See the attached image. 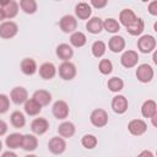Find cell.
Returning a JSON list of instances; mask_svg holds the SVG:
<instances>
[{"label":"cell","instance_id":"obj_1","mask_svg":"<svg viewBox=\"0 0 157 157\" xmlns=\"http://www.w3.org/2000/svg\"><path fill=\"white\" fill-rule=\"evenodd\" d=\"M156 45H157L156 38L151 34H144L137 39V49L144 54L152 53L156 49Z\"/></svg>","mask_w":157,"mask_h":157},{"label":"cell","instance_id":"obj_7","mask_svg":"<svg viewBox=\"0 0 157 157\" xmlns=\"http://www.w3.org/2000/svg\"><path fill=\"white\" fill-rule=\"evenodd\" d=\"M28 99V92L25 87L22 86H16L11 90L10 92V101L17 105L20 104H25L26 101Z\"/></svg>","mask_w":157,"mask_h":157},{"label":"cell","instance_id":"obj_38","mask_svg":"<svg viewBox=\"0 0 157 157\" xmlns=\"http://www.w3.org/2000/svg\"><path fill=\"white\" fill-rule=\"evenodd\" d=\"M107 4H108L107 0H91V2H90L91 7L93 6L94 9H103L107 6Z\"/></svg>","mask_w":157,"mask_h":157},{"label":"cell","instance_id":"obj_29","mask_svg":"<svg viewBox=\"0 0 157 157\" xmlns=\"http://www.w3.org/2000/svg\"><path fill=\"white\" fill-rule=\"evenodd\" d=\"M10 123L13 128L16 129H21L26 125V118H25V114L20 110H15L11 113L10 115Z\"/></svg>","mask_w":157,"mask_h":157},{"label":"cell","instance_id":"obj_40","mask_svg":"<svg viewBox=\"0 0 157 157\" xmlns=\"http://www.w3.org/2000/svg\"><path fill=\"white\" fill-rule=\"evenodd\" d=\"M7 129H9V126H7L6 121H4L2 119H0V136H4L7 132Z\"/></svg>","mask_w":157,"mask_h":157},{"label":"cell","instance_id":"obj_35","mask_svg":"<svg viewBox=\"0 0 157 157\" xmlns=\"http://www.w3.org/2000/svg\"><path fill=\"white\" fill-rule=\"evenodd\" d=\"M81 144H82V146H83L85 148H87V150H93V148L97 146L98 140H97V137H96L94 135H92V134H86V135L82 136Z\"/></svg>","mask_w":157,"mask_h":157},{"label":"cell","instance_id":"obj_37","mask_svg":"<svg viewBox=\"0 0 157 157\" xmlns=\"http://www.w3.org/2000/svg\"><path fill=\"white\" fill-rule=\"evenodd\" d=\"M9 108H10V97L4 93H0V114L6 113Z\"/></svg>","mask_w":157,"mask_h":157},{"label":"cell","instance_id":"obj_3","mask_svg":"<svg viewBox=\"0 0 157 157\" xmlns=\"http://www.w3.org/2000/svg\"><path fill=\"white\" fill-rule=\"evenodd\" d=\"M91 124L96 128H103L108 124V113L102 108H96L91 112L90 115Z\"/></svg>","mask_w":157,"mask_h":157},{"label":"cell","instance_id":"obj_20","mask_svg":"<svg viewBox=\"0 0 157 157\" xmlns=\"http://www.w3.org/2000/svg\"><path fill=\"white\" fill-rule=\"evenodd\" d=\"M141 114L144 118H152L157 114V104L153 99H147L141 105Z\"/></svg>","mask_w":157,"mask_h":157},{"label":"cell","instance_id":"obj_30","mask_svg":"<svg viewBox=\"0 0 157 157\" xmlns=\"http://www.w3.org/2000/svg\"><path fill=\"white\" fill-rule=\"evenodd\" d=\"M18 6L20 9L27 13V15H33L36 13L37 9H38V5H37V1L36 0H20L18 2Z\"/></svg>","mask_w":157,"mask_h":157},{"label":"cell","instance_id":"obj_25","mask_svg":"<svg viewBox=\"0 0 157 157\" xmlns=\"http://www.w3.org/2000/svg\"><path fill=\"white\" fill-rule=\"evenodd\" d=\"M22 139H23V135L22 134H20V132H12V134H10L6 137L5 144H6V146L10 150H16V148H20L21 147Z\"/></svg>","mask_w":157,"mask_h":157},{"label":"cell","instance_id":"obj_6","mask_svg":"<svg viewBox=\"0 0 157 157\" xmlns=\"http://www.w3.org/2000/svg\"><path fill=\"white\" fill-rule=\"evenodd\" d=\"M52 113L53 115L58 119V120H64L69 117L70 109H69V104L63 101V99H58L56 102H54L53 108H52Z\"/></svg>","mask_w":157,"mask_h":157},{"label":"cell","instance_id":"obj_16","mask_svg":"<svg viewBox=\"0 0 157 157\" xmlns=\"http://www.w3.org/2000/svg\"><path fill=\"white\" fill-rule=\"evenodd\" d=\"M56 56L63 60V61H70V59L74 56V49L71 45L66 44V43H61L56 47Z\"/></svg>","mask_w":157,"mask_h":157},{"label":"cell","instance_id":"obj_34","mask_svg":"<svg viewBox=\"0 0 157 157\" xmlns=\"http://www.w3.org/2000/svg\"><path fill=\"white\" fill-rule=\"evenodd\" d=\"M107 86H108L109 91L118 93V92H120V91L124 88V81H123L120 77L114 76V77H112V78H109V80H108Z\"/></svg>","mask_w":157,"mask_h":157},{"label":"cell","instance_id":"obj_8","mask_svg":"<svg viewBox=\"0 0 157 157\" xmlns=\"http://www.w3.org/2000/svg\"><path fill=\"white\" fill-rule=\"evenodd\" d=\"M59 27L64 33H74L77 28V20L72 15H65L60 18Z\"/></svg>","mask_w":157,"mask_h":157},{"label":"cell","instance_id":"obj_4","mask_svg":"<svg viewBox=\"0 0 157 157\" xmlns=\"http://www.w3.org/2000/svg\"><path fill=\"white\" fill-rule=\"evenodd\" d=\"M18 33V26L13 21H4L0 23V38L11 39Z\"/></svg>","mask_w":157,"mask_h":157},{"label":"cell","instance_id":"obj_42","mask_svg":"<svg viewBox=\"0 0 157 157\" xmlns=\"http://www.w3.org/2000/svg\"><path fill=\"white\" fill-rule=\"evenodd\" d=\"M1 157H17V155L15 152H12V151H6V152H4L1 155Z\"/></svg>","mask_w":157,"mask_h":157},{"label":"cell","instance_id":"obj_11","mask_svg":"<svg viewBox=\"0 0 157 157\" xmlns=\"http://www.w3.org/2000/svg\"><path fill=\"white\" fill-rule=\"evenodd\" d=\"M128 130L134 136H141L147 131V124L142 119H132L128 124Z\"/></svg>","mask_w":157,"mask_h":157},{"label":"cell","instance_id":"obj_39","mask_svg":"<svg viewBox=\"0 0 157 157\" xmlns=\"http://www.w3.org/2000/svg\"><path fill=\"white\" fill-rule=\"evenodd\" d=\"M147 10H148V12H150L152 16H157V1H156V0L151 1V2L148 4V6H147Z\"/></svg>","mask_w":157,"mask_h":157},{"label":"cell","instance_id":"obj_33","mask_svg":"<svg viewBox=\"0 0 157 157\" xmlns=\"http://www.w3.org/2000/svg\"><path fill=\"white\" fill-rule=\"evenodd\" d=\"M105 50H107V45L103 40H96V42H93V44L91 47V52H92L93 56H96V58H102L104 55Z\"/></svg>","mask_w":157,"mask_h":157},{"label":"cell","instance_id":"obj_18","mask_svg":"<svg viewBox=\"0 0 157 157\" xmlns=\"http://www.w3.org/2000/svg\"><path fill=\"white\" fill-rule=\"evenodd\" d=\"M20 67H21V71L27 75V76H32L37 72L38 67H37V63L34 59L32 58H25L21 60V64H20Z\"/></svg>","mask_w":157,"mask_h":157},{"label":"cell","instance_id":"obj_14","mask_svg":"<svg viewBox=\"0 0 157 157\" xmlns=\"http://www.w3.org/2000/svg\"><path fill=\"white\" fill-rule=\"evenodd\" d=\"M38 72H39V76L43 80H52L56 75V67H55V65L53 63L47 61V63H43L39 66Z\"/></svg>","mask_w":157,"mask_h":157},{"label":"cell","instance_id":"obj_47","mask_svg":"<svg viewBox=\"0 0 157 157\" xmlns=\"http://www.w3.org/2000/svg\"><path fill=\"white\" fill-rule=\"evenodd\" d=\"M1 150H2V142H1V140H0V152H1Z\"/></svg>","mask_w":157,"mask_h":157},{"label":"cell","instance_id":"obj_22","mask_svg":"<svg viewBox=\"0 0 157 157\" xmlns=\"http://www.w3.org/2000/svg\"><path fill=\"white\" fill-rule=\"evenodd\" d=\"M21 147L27 152H33L38 147V139L32 134H26L23 135Z\"/></svg>","mask_w":157,"mask_h":157},{"label":"cell","instance_id":"obj_24","mask_svg":"<svg viewBox=\"0 0 157 157\" xmlns=\"http://www.w3.org/2000/svg\"><path fill=\"white\" fill-rule=\"evenodd\" d=\"M32 98L38 103L40 104L42 107L43 105H48L50 102H52V93L48 92L47 90H38L33 93Z\"/></svg>","mask_w":157,"mask_h":157},{"label":"cell","instance_id":"obj_13","mask_svg":"<svg viewBox=\"0 0 157 157\" xmlns=\"http://www.w3.org/2000/svg\"><path fill=\"white\" fill-rule=\"evenodd\" d=\"M31 130L34 135H43L49 130V121L45 118H36L31 123Z\"/></svg>","mask_w":157,"mask_h":157},{"label":"cell","instance_id":"obj_10","mask_svg":"<svg viewBox=\"0 0 157 157\" xmlns=\"http://www.w3.org/2000/svg\"><path fill=\"white\" fill-rule=\"evenodd\" d=\"M139 63V54L135 50H125L120 56V64L125 69L135 67Z\"/></svg>","mask_w":157,"mask_h":157},{"label":"cell","instance_id":"obj_15","mask_svg":"<svg viewBox=\"0 0 157 157\" xmlns=\"http://www.w3.org/2000/svg\"><path fill=\"white\" fill-rule=\"evenodd\" d=\"M75 15L80 20H90L92 15V7L88 2L81 1L75 6Z\"/></svg>","mask_w":157,"mask_h":157},{"label":"cell","instance_id":"obj_41","mask_svg":"<svg viewBox=\"0 0 157 157\" xmlns=\"http://www.w3.org/2000/svg\"><path fill=\"white\" fill-rule=\"evenodd\" d=\"M137 157H155V155H153V152L150 151V150H144V151H141V152L137 155Z\"/></svg>","mask_w":157,"mask_h":157},{"label":"cell","instance_id":"obj_9","mask_svg":"<svg viewBox=\"0 0 157 157\" xmlns=\"http://www.w3.org/2000/svg\"><path fill=\"white\" fill-rule=\"evenodd\" d=\"M48 150L53 155H61L66 150V141L61 136H54L48 142Z\"/></svg>","mask_w":157,"mask_h":157},{"label":"cell","instance_id":"obj_46","mask_svg":"<svg viewBox=\"0 0 157 157\" xmlns=\"http://www.w3.org/2000/svg\"><path fill=\"white\" fill-rule=\"evenodd\" d=\"M25 157H38V156H36V155H32V153H29V155H27V156H25Z\"/></svg>","mask_w":157,"mask_h":157},{"label":"cell","instance_id":"obj_23","mask_svg":"<svg viewBox=\"0 0 157 157\" xmlns=\"http://www.w3.org/2000/svg\"><path fill=\"white\" fill-rule=\"evenodd\" d=\"M135 20H136V15H135V12H134L132 10H130V9H124V10H121L120 13H119V25L125 26V28H126L128 26H130Z\"/></svg>","mask_w":157,"mask_h":157},{"label":"cell","instance_id":"obj_19","mask_svg":"<svg viewBox=\"0 0 157 157\" xmlns=\"http://www.w3.org/2000/svg\"><path fill=\"white\" fill-rule=\"evenodd\" d=\"M86 29L92 34H99L103 31V20L101 17H91L86 23Z\"/></svg>","mask_w":157,"mask_h":157},{"label":"cell","instance_id":"obj_28","mask_svg":"<svg viewBox=\"0 0 157 157\" xmlns=\"http://www.w3.org/2000/svg\"><path fill=\"white\" fill-rule=\"evenodd\" d=\"M87 42V37L83 32H80V31H75L74 33H71L70 36V44L75 48H81L86 44Z\"/></svg>","mask_w":157,"mask_h":157},{"label":"cell","instance_id":"obj_21","mask_svg":"<svg viewBox=\"0 0 157 157\" xmlns=\"http://www.w3.org/2000/svg\"><path fill=\"white\" fill-rule=\"evenodd\" d=\"M75 131H76V128H75L74 123H71V121H63L58 126V132L63 139L72 137L75 135Z\"/></svg>","mask_w":157,"mask_h":157},{"label":"cell","instance_id":"obj_26","mask_svg":"<svg viewBox=\"0 0 157 157\" xmlns=\"http://www.w3.org/2000/svg\"><path fill=\"white\" fill-rule=\"evenodd\" d=\"M144 29H145V22L141 17H136V20L130 26L126 27L128 33L131 36H140L144 32Z\"/></svg>","mask_w":157,"mask_h":157},{"label":"cell","instance_id":"obj_44","mask_svg":"<svg viewBox=\"0 0 157 157\" xmlns=\"http://www.w3.org/2000/svg\"><path fill=\"white\" fill-rule=\"evenodd\" d=\"M5 20V13H4V9L0 7V22H4Z\"/></svg>","mask_w":157,"mask_h":157},{"label":"cell","instance_id":"obj_31","mask_svg":"<svg viewBox=\"0 0 157 157\" xmlns=\"http://www.w3.org/2000/svg\"><path fill=\"white\" fill-rule=\"evenodd\" d=\"M18 10H20V6H18V2L15 1V0H11L5 7H4V13H5V18H13L17 16L18 13Z\"/></svg>","mask_w":157,"mask_h":157},{"label":"cell","instance_id":"obj_36","mask_svg":"<svg viewBox=\"0 0 157 157\" xmlns=\"http://www.w3.org/2000/svg\"><path fill=\"white\" fill-rule=\"evenodd\" d=\"M98 70L103 75H109L113 71V64L109 59H102L98 64Z\"/></svg>","mask_w":157,"mask_h":157},{"label":"cell","instance_id":"obj_32","mask_svg":"<svg viewBox=\"0 0 157 157\" xmlns=\"http://www.w3.org/2000/svg\"><path fill=\"white\" fill-rule=\"evenodd\" d=\"M103 29L107 31L108 33H118L120 31V25L119 22L113 18V17H109V18H105L103 21Z\"/></svg>","mask_w":157,"mask_h":157},{"label":"cell","instance_id":"obj_27","mask_svg":"<svg viewBox=\"0 0 157 157\" xmlns=\"http://www.w3.org/2000/svg\"><path fill=\"white\" fill-rule=\"evenodd\" d=\"M23 109H25V112H26L27 115H29V117H36V115H38V114L42 112V105L38 104L33 98H31V99H27V101H26Z\"/></svg>","mask_w":157,"mask_h":157},{"label":"cell","instance_id":"obj_5","mask_svg":"<svg viewBox=\"0 0 157 157\" xmlns=\"http://www.w3.org/2000/svg\"><path fill=\"white\" fill-rule=\"evenodd\" d=\"M58 72L63 80L70 81V80L75 78L77 70H76L75 64H72L71 61H63L58 67Z\"/></svg>","mask_w":157,"mask_h":157},{"label":"cell","instance_id":"obj_17","mask_svg":"<svg viewBox=\"0 0 157 157\" xmlns=\"http://www.w3.org/2000/svg\"><path fill=\"white\" fill-rule=\"evenodd\" d=\"M108 48L110 52L113 53H120L125 49V39L121 36L114 34L113 37H110V39L108 40Z\"/></svg>","mask_w":157,"mask_h":157},{"label":"cell","instance_id":"obj_2","mask_svg":"<svg viewBox=\"0 0 157 157\" xmlns=\"http://www.w3.org/2000/svg\"><path fill=\"white\" fill-rule=\"evenodd\" d=\"M155 76V71L153 67L148 64H140L136 69V78L141 82V83H148L152 81Z\"/></svg>","mask_w":157,"mask_h":157},{"label":"cell","instance_id":"obj_12","mask_svg":"<svg viewBox=\"0 0 157 157\" xmlns=\"http://www.w3.org/2000/svg\"><path fill=\"white\" fill-rule=\"evenodd\" d=\"M112 109L114 113L117 114H124L128 108H129V102H128V98L123 94H117L115 97H113L112 99Z\"/></svg>","mask_w":157,"mask_h":157},{"label":"cell","instance_id":"obj_45","mask_svg":"<svg viewBox=\"0 0 157 157\" xmlns=\"http://www.w3.org/2000/svg\"><path fill=\"white\" fill-rule=\"evenodd\" d=\"M153 63L157 64V52L156 50H153Z\"/></svg>","mask_w":157,"mask_h":157},{"label":"cell","instance_id":"obj_43","mask_svg":"<svg viewBox=\"0 0 157 157\" xmlns=\"http://www.w3.org/2000/svg\"><path fill=\"white\" fill-rule=\"evenodd\" d=\"M10 1H11V0H0V7H1V9H4V7H5Z\"/></svg>","mask_w":157,"mask_h":157}]
</instances>
